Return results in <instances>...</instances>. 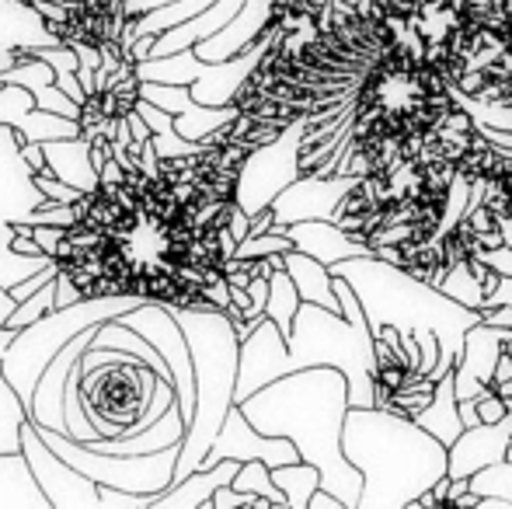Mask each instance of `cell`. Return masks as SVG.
Wrapping results in <instances>:
<instances>
[{"instance_id":"obj_1","label":"cell","mask_w":512,"mask_h":509,"mask_svg":"<svg viewBox=\"0 0 512 509\" xmlns=\"http://www.w3.org/2000/svg\"><path fill=\"white\" fill-rule=\"evenodd\" d=\"M241 412L269 436H290L300 457L321 468V489L335 492L345 509H359L363 471L345 457L342 433L352 408L349 377L335 367H307L265 384L237 401Z\"/></svg>"},{"instance_id":"obj_2","label":"cell","mask_w":512,"mask_h":509,"mask_svg":"<svg viewBox=\"0 0 512 509\" xmlns=\"http://www.w3.org/2000/svg\"><path fill=\"white\" fill-rule=\"evenodd\" d=\"M307 367H335L349 377L352 405H377V349L366 314L345 318L342 311H328L321 304H300L293 321V335L286 339L272 318H262L258 328L241 342V377H237V401L262 391L265 384Z\"/></svg>"},{"instance_id":"obj_3","label":"cell","mask_w":512,"mask_h":509,"mask_svg":"<svg viewBox=\"0 0 512 509\" xmlns=\"http://www.w3.org/2000/svg\"><path fill=\"white\" fill-rule=\"evenodd\" d=\"M345 457L363 471L359 509L415 506L439 478L450 475V447L391 408H359L345 415Z\"/></svg>"},{"instance_id":"obj_4","label":"cell","mask_w":512,"mask_h":509,"mask_svg":"<svg viewBox=\"0 0 512 509\" xmlns=\"http://www.w3.org/2000/svg\"><path fill=\"white\" fill-rule=\"evenodd\" d=\"M331 272L345 276L352 283V290L359 293L373 335H380L384 328L415 332V339L425 332H436L439 367L429 377L439 381V377L453 374L460 353H464L467 332L481 321V311L457 304L439 286L425 283L415 272H408L405 265H394L373 252L342 258V262L331 265Z\"/></svg>"},{"instance_id":"obj_5","label":"cell","mask_w":512,"mask_h":509,"mask_svg":"<svg viewBox=\"0 0 512 509\" xmlns=\"http://www.w3.org/2000/svg\"><path fill=\"white\" fill-rule=\"evenodd\" d=\"M178 318L185 339L192 349V367H196V415L182 440L175 482L189 478L203 468L209 447L220 436L230 408L237 405V377H241V335L234 321L220 307H178L168 304ZM171 482V485H175Z\"/></svg>"},{"instance_id":"obj_6","label":"cell","mask_w":512,"mask_h":509,"mask_svg":"<svg viewBox=\"0 0 512 509\" xmlns=\"http://www.w3.org/2000/svg\"><path fill=\"white\" fill-rule=\"evenodd\" d=\"M147 300H154V297H143V293H136V290L95 293V297H84L70 307L49 311L46 318H39L35 325L21 328L11 346H7V353H4L7 384L14 387V394H18L28 408L35 398V384H39L42 370L49 367V360H53L70 339H77L81 332H88V328H95V325H105V321H112V318H122L126 311L147 304Z\"/></svg>"},{"instance_id":"obj_7","label":"cell","mask_w":512,"mask_h":509,"mask_svg":"<svg viewBox=\"0 0 512 509\" xmlns=\"http://www.w3.org/2000/svg\"><path fill=\"white\" fill-rule=\"evenodd\" d=\"M21 136L14 126H0V286L14 283L46 269L56 255H18L14 252V224L46 203V192L35 185V168L21 154Z\"/></svg>"},{"instance_id":"obj_8","label":"cell","mask_w":512,"mask_h":509,"mask_svg":"<svg viewBox=\"0 0 512 509\" xmlns=\"http://www.w3.org/2000/svg\"><path fill=\"white\" fill-rule=\"evenodd\" d=\"M39 433L49 447L60 450L63 461H70L77 471L95 478L98 485L143 492V496H157V492L171 489L178 457H182V443L154 450V454H105V450H95V447H88V443L74 440V436L56 433V429L39 426Z\"/></svg>"},{"instance_id":"obj_9","label":"cell","mask_w":512,"mask_h":509,"mask_svg":"<svg viewBox=\"0 0 512 509\" xmlns=\"http://www.w3.org/2000/svg\"><path fill=\"white\" fill-rule=\"evenodd\" d=\"M304 136H307V119H293L283 126V133L272 140L258 143L244 154L241 168H237V185H234V203L244 213H262L279 199V192L290 189L304 168H300V154H304Z\"/></svg>"},{"instance_id":"obj_10","label":"cell","mask_w":512,"mask_h":509,"mask_svg":"<svg viewBox=\"0 0 512 509\" xmlns=\"http://www.w3.org/2000/svg\"><path fill=\"white\" fill-rule=\"evenodd\" d=\"M21 454L28 457L53 509H102V485L84 471H77L70 461H63L60 450L42 440L32 419H25V426H21Z\"/></svg>"},{"instance_id":"obj_11","label":"cell","mask_w":512,"mask_h":509,"mask_svg":"<svg viewBox=\"0 0 512 509\" xmlns=\"http://www.w3.org/2000/svg\"><path fill=\"white\" fill-rule=\"evenodd\" d=\"M227 457H234V461H241V464L244 461H265L269 468H283V464L304 461V457H300V447L290 440V436L262 433L258 426H251V419L241 412V405L230 408L220 436H216V443L209 447L203 468H213V464L227 461Z\"/></svg>"},{"instance_id":"obj_12","label":"cell","mask_w":512,"mask_h":509,"mask_svg":"<svg viewBox=\"0 0 512 509\" xmlns=\"http://www.w3.org/2000/svg\"><path fill=\"white\" fill-rule=\"evenodd\" d=\"M359 178L363 175H300L272 203L276 231H286V227L300 224V220H335L338 206L356 189Z\"/></svg>"},{"instance_id":"obj_13","label":"cell","mask_w":512,"mask_h":509,"mask_svg":"<svg viewBox=\"0 0 512 509\" xmlns=\"http://www.w3.org/2000/svg\"><path fill=\"white\" fill-rule=\"evenodd\" d=\"M98 328H102V325L88 328V332H81L77 339H70L67 346H63L60 353L49 360V367L42 370L39 384H35V398H32V405H28V419H32L35 426H46V429H56V433H67L70 436L67 381H70V370H74L77 363L84 360V353L91 349Z\"/></svg>"},{"instance_id":"obj_14","label":"cell","mask_w":512,"mask_h":509,"mask_svg":"<svg viewBox=\"0 0 512 509\" xmlns=\"http://www.w3.org/2000/svg\"><path fill=\"white\" fill-rule=\"evenodd\" d=\"M512 353V332L509 328H495L488 321H478V325L467 332L464 339V353H460L457 367H453V381H457V394L464 398H478L492 387L495 367H499V356Z\"/></svg>"},{"instance_id":"obj_15","label":"cell","mask_w":512,"mask_h":509,"mask_svg":"<svg viewBox=\"0 0 512 509\" xmlns=\"http://www.w3.org/2000/svg\"><path fill=\"white\" fill-rule=\"evenodd\" d=\"M272 25H276V0H244L241 11H237L216 35L199 42L196 53H199V60H206V63L241 56V53H248Z\"/></svg>"},{"instance_id":"obj_16","label":"cell","mask_w":512,"mask_h":509,"mask_svg":"<svg viewBox=\"0 0 512 509\" xmlns=\"http://www.w3.org/2000/svg\"><path fill=\"white\" fill-rule=\"evenodd\" d=\"M512 443V412L499 422H478L467 426L450 447V475L471 478L488 464L506 461Z\"/></svg>"},{"instance_id":"obj_17","label":"cell","mask_w":512,"mask_h":509,"mask_svg":"<svg viewBox=\"0 0 512 509\" xmlns=\"http://www.w3.org/2000/svg\"><path fill=\"white\" fill-rule=\"evenodd\" d=\"M46 46H67V39L53 32L46 14L32 0H0V49L32 53Z\"/></svg>"},{"instance_id":"obj_18","label":"cell","mask_w":512,"mask_h":509,"mask_svg":"<svg viewBox=\"0 0 512 509\" xmlns=\"http://www.w3.org/2000/svg\"><path fill=\"white\" fill-rule=\"evenodd\" d=\"M286 234H290L293 245H297L300 252L321 258L324 265H335V262H342V258H356V255L373 252L359 234L345 231L338 220H300V224L286 227Z\"/></svg>"},{"instance_id":"obj_19","label":"cell","mask_w":512,"mask_h":509,"mask_svg":"<svg viewBox=\"0 0 512 509\" xmlns=\"http://www.w3.org/2000/svg\"><path fill=\"white\" fill-rule=\"evenodd\" d=\"M14 307H18V300L11 297L7 286H0V454H18L21 426H25V419H28L25 401L14 394V387L7 384V377H4V353L14 342V335H18L14 328H7V318H11Z\"/></svg>"},{"instance_id":"obj_20","label":"cell","mask_w":512,"mask_h":509,"mask_svg":"<svg viewBox=\"0 0 512 509\" xmlns=\"http://www.w3.org/2000/svg\"><path fill=\"white\" fill-rule=\"evenodd\" d=\"M237 471H241V461H234V457L213 464V468L192 471L189 478L175 482L171 489L157 492V496H154V509H203V506L209 509V499H213V492L220 489V485L234 482Z\"/></svg>"},{"instance_id":"obj_21","label":"cell","mask_w":512,"mask_h":509,"mask_svg":"<svg viewBox=\"0 0 512 509\" xmlns=\"http://www.w3.org/2000/svg\"><path fill=\"white\" fill-rule=\"evenodd\" d=\"M46 161L56 178H63L67 185L81 189L84 196L102 189V175H98V168L91 164V140L84 133L67 136V140H49Z\"/></svg>"},{"instance_id":"obj_22","label":"cell","mask_w":512,"mask_h":509,"mask_svg":"<svg viewBox=\"0 0 512 509\" xmlns=\"http://www.w3.org/2000/svg\"><path fill=\"white\" fill-rule=\"evenodd\" d=\"M0 509H53L21 450L0 454Z\"/></svg>"},{"instance_id":"obj_23","label":"cell","mask_w":512,"mask_h":509,"mask_svg":"<svg viewBox=\"0 0 512 509\" xmlns=\"http://www.w3.org/2000/svg\"><path fill=\"white\" fill-rule=\"evenodd\" d=\"M283 269L293 276V283H297V290L304 300L328 307V311H342V300H338V293H335V272H331V265H324L321 258L300 252V248H293V252L283 255Z\"/></svg>"},{"instance_id":"obj_24","label":"cell","mask_w":512,"mask_h":509,"mask_svg":"<svg viewBox=\"0 0 512 509\" xmlns=\"http://www.w3.org/2000/svg\"><path fill=\"white\" fill-rule=\"evenodd\" d=\"M415 422L429 429L436 440H443L446 447H453V440L467 429L464 415H460V394H457V381H453V374L439 377L436 394H432L429 405L415 415Z\"/></svg>"},{"instance_id":"obj_25","label":"cell","mask_w":512,"mask_h":509,"mask_svg":"<svg viewBox=\"0 0 512 509\" xmlns=\"http://www.w3.org/2000/svg\"><path fill=\"white\" fill-rule=\"evenodd\" d=\"M206 70V60H199L196 49H182V53L168 56H150V60L136 63V77L140 81H161V84H196Z\"/></svg>"},{"instance_id":"obj_26","label":"cell","mask_w":512,"mask_h":509,"mask_svg":"<svg viewBox=\"0 0 512 509\" xmlns=\"http://www.w3.org/2000/svg\"><path fill=\"white\" fill-rule=\"evenodd\" d=\"M241 116V105H203L196 102L189 112L175 116V129L185 136V140L196 143H209L220 129H227L234 119Z\"/></svg>"},{"instance_id":"obj_27","label":"cell","mask_w":512,"mask_h":509,"mask_svg":"<svg viewBox=\"0 0 512 509\" xmlns=\"http://www.w3.org/2000/svg\"><path fill=\"white\" fill-rule=\"evenodd\" d=\"M272 478H276V485L286 492L290 509H310V499L321 489V468L310 461H293V464H283V468H272Z\"/></svg>"},{"instance_id":"obj_28","label":"cell","mask_w":512,"mask_h":509,"mask_svg":"<svg viewBox=\"0 0 512 509\" xmlns=\"http://www.w3.org/2000/svg\"><path fill=\"white\" fill-rule=\"evenodd\" d=\"M300 304H304V297H300L290 272L286 269L272 272V290H269V304H265V318L276 321L279 332H283L286 339L293 335V321H297V314H300Z\"/></svg>"},{"instance_id":"obj_29","label":"cell","mask_w":512,"mask_h":509,"mask_svg":"<svg viewBox=\"0 0 512 509\" xmlns=\"http://www.w3.org/2000/svg\"><path fill=\"white\" fill-rule=\"evenodd\" d=\"M213 4L216 0H175V4H164L150 14H140V18H136V28H140V35H161V32H168V28L203 14L206 7H213Z\"/></svg>"},{"instance_id":"obj_30","label":"cell","mask_w":512,"mask_h":509,"mask_svg":"<svg viewBox=\"0 0 512 509\" xmlns=\"http://www.w3.org/2000/svg\"><path fill=\"white\" fill-rule=\"evenodd\" d=\"M439 290L450 293L457 304L464 307H474V311H485V300H488V290L485 283H481V276L474 272L471 262H460L453 265L450 272H446V279L439 283Z\"/></svg>"},{"instance_id":"obj_31","label":"cell","mask_w":512,"mask_h":509,"mask_svg":"<svg viewBox=\"0 0 512 509\" xmlns=\"http://www.w3.org/2000/svg\"><path fill=\"white\" fill-rule=\"evenodd\" d=\"M230 485H234V489H241V492H258V496L272 499L276 509H290V503H286V492L276 485V478H272V468L265 461H244L241 471H237Z\"/></svg>"},{"instance_id":"obj_32","label":"cell","mask_w":512,"mask_h":509,"mask_svg":"<svg viewBox=\"0 0 512 509\" xmlns=\"http://www.w3.org/2000/svg\"><path fill=\"white\" fill-rule=\"evenodd\" d=\"M140 98L161 105L171 116H182L196 105V95H192L189 84H161V81H140Z\"/></svg>"},{"instance_id":"obj_33","label":"cell","mask_w":512,"mask_h":509,"mask_svg":"<svg viewBox=\"0 0 512 509\" xmlns=\"http://www.w3.org/2000/svg\"><path fill=\"white\" fill-rule=\"evenodd\" d=\"M56 279H60V276H56ZM56 279L42 286L39 293H32L28 300H21V304L11 311V318H7V328L21 332V328H28V325H35L39 318H46L49 311H56Z\"/></svg>"},{"instance_id":"obj_34","label":"cell","mask_w":512,"mask_h":509,"mask_svg":"<svg viewBox=\"0 0 512 509\" xmlns=\"http://www.w3.org/2000/svg\"><path fill=\"white\" fill-rule=\"evenodd\" d=\"M471 492L478 496H499L512 506V461H499L471 475Z\"/></svg>"},{"instance_id":"obj_35","label":"cell","mask_w":512,"mask_h":509,"mask_svg":"<svg viewBox=\"0 0 512 509\" xmlns=\"http://www.w3.org/2000/svg\"><path fill=\"white\" fill-rule=\"evenodd\" d=\"M154 147L161 154V161H185V157H203L213 143L185 140L178 129H164V133H154Z\"/></svg>"},{"instance_id":"obj_36","label":"cell","mask_w":512,"mask_h":509,"mask_svg":"<svg viewBox=\"0 0 512 509\" xmlns=\"http://www.w3.org/2000/svg\"><path fill=\"white\" fill-rule=\"evenodd\" d=\"M35 185H39L42 192H46V199H53V203H81L84 192L74 189V185H67L63 178H56L53 171H35Z\"/></svg>"},{"instance_id":"obj_37","label":"cell","mask_w":512,"mask_h":509,"mask_svg":"<svg viewBox=\"0 0 512 509\" xmlns=\"http://www.w3.org/2000/svg\"><path fill=\"white\" fill-rule=\"evenodd\" d=\"M102 509H154V496H143V492H126L102 485Z\"/></svg>"},{"instance_id":"obj_38","label":"cell","mask_w":512,"mask_h":509,"mask_svg":"<svg viewBox=\"0 0 512 509\" xmlns=\"http://www.w3.org/2000/svg\"><path fill=\"white\" fill-rule=\"evenodd\" d=\"M133 109L140 112L143 119H147V126L154 129V133H164V129H175V116H171V112H164L161 105L147 102V98H136Z\"/></svg>"},{"instance_id":"obj_39","label":"cell","mask_w":512,"mask_h":509,"mask_svg":"<svg viewBox=\"0 0 512 509\" xmlns=\"http://www.w3.org/2000/svg\"><path fill=\"white\" fill-rule=\"evenodd\" d=\"M474 405H478L481 422H499V419H506V415H509V405L499 398V394H492V387H488L485 394H478V398H474Z\"/></svg>"},{"instance_id":"obj_40","label":"cell","mask_w":512,"mask_h":509,"mask_svg":"<svg viewBox=\"0 0 512 509\" xmlns=\"http://www.w3.org/2000/svg\"><path fill=\"white\" fill-rule=\"evenodd\" d=\"M77 300H84V290L74 283L70 272H60V279H56V307H70Z\"/></svg>"},{"instance_id":"obj_41","label":"cell","mask_w":512,"mask_h":509,"mask_svg":"<svg viewBox=\"0 0 512 509\" xmlns=\"http://www.w3.org/2000/svg\"><path fill=\"white\" fill-rule=\"evenodd\" d=\"M485 265H492L499 276H512V248L509 245H499V248H485V252L478 255Z\"/></svg>"},{"instance_id":"obj_42","label":"cell","mask_w":512,"mask_h":509,"mask_svg":"<svg viewBox=\"0 0 512 509\" xmlns=\"http://www.w3.org/2000/svg\"><path fill=\"white\" fill-rule=\"evenodd\" d=\"M481 321H488V325H495V328H509L512 332V304L485 307V311H481Z\"/></svg>"},{"instance_id":"obj_43","label":"cell","mask_w":512,"mask_h":509,"mask_svg":"<svg viewBox=\"0 0 512 509\" xmlns=\"http://www.w3.org/2000/svg\"><path fill=\"white\" fill-rule=\"evenodd\" d=\"M21 154H25V161L32 164L35 171H49V161H46V143H21Z\"/></svg>"},{"instance_id":"obj_44","label":"cell","mask_w":512,"mask_h":509,"mask_svg":"<svg viewBox=\"0 0 512 509\" xmlns=\"http://www.w3.org/2000/svg\"><path fill=\"white\" fill-rule=\"evenodd\" d=\"M164 4H175V0H122V11H126L129 18H140V14H150Z\"/></svg>"},{"instance_id":"obj_45","label":"cell","mask_w":512,"mask_h":509,"mask_svg":"<svg viewBox=\"0 0 512 509\" xmlns=\"http://www.w3.org/2000/svg\"><path fill=\"white\" fill-rule=\"evenodd\" d=\"M310 509H345V503L335 496V492L317 489V492H314V499H310Z\"/></svg>"},{"instance_id":"obj_46","label":"cell","mask_w":512,"mask_h":509,"mask_svg":"<svg viewBox=\"0 0 512 509\" xmlns=\"http://www.w3.org/2000/svg\"><path fill=\"white\" fill-rule=\"evenodd\" d=\"M495 304H512V276L499 279V286L492 290V297H488L485 307H495Z\"/></svg>"},{"instance_id":"obj_47","label":"cell","mask_w":512,"mask_h":509,"mask_svg":"<svg viewBox=\"0 0 512 509\" xmlns=\"http://www.w3.org/2000/svg\"><path fill=\"white\" fill-rule=\"evenodd\" d=\"M492 381H512V353H509V349L499 356V367H495V377H492Z\"/></svg>"},{"instance_id":"obj_48","label":"cell","mask_w":512,"mask_h":509,"mask_svg":"<svg viewBox=\"0 0 512 509\" xmlns=\"http://www.w3.org/2000/svg\"><path fill=\"white\" fill-rule=\"evenodd\" d=\"M18 63H21V53H18V49H0V74L14 70Z\"/></svg>"},{"instance_id":"obj_49","label":"cell","mask_w":512,"mask_h":509,"mask_svg":"<svg viewBox=\"0 0 512 509\" xmlns=\"http://www.w3.org/2000/svg\"><path fill=\"white\" fill-rule=\"evenodd\" d=\"M499 227H502V241L512 248V217H506V220H499Z\"/></svg>"},{"instance_id":"obj_50","label":"cell","mask_w":512,"mask_h":509,"mask_svg":"<svg viewBox=\"0 0 512 509\" xmlns=\"http://www.w3.org/2000/svg\"><path fill=\"white\" fill-rule=\"evenodd\" d=\"M506 461H512V443H509V454H506Z\"/></svg>"}]
</instances>
